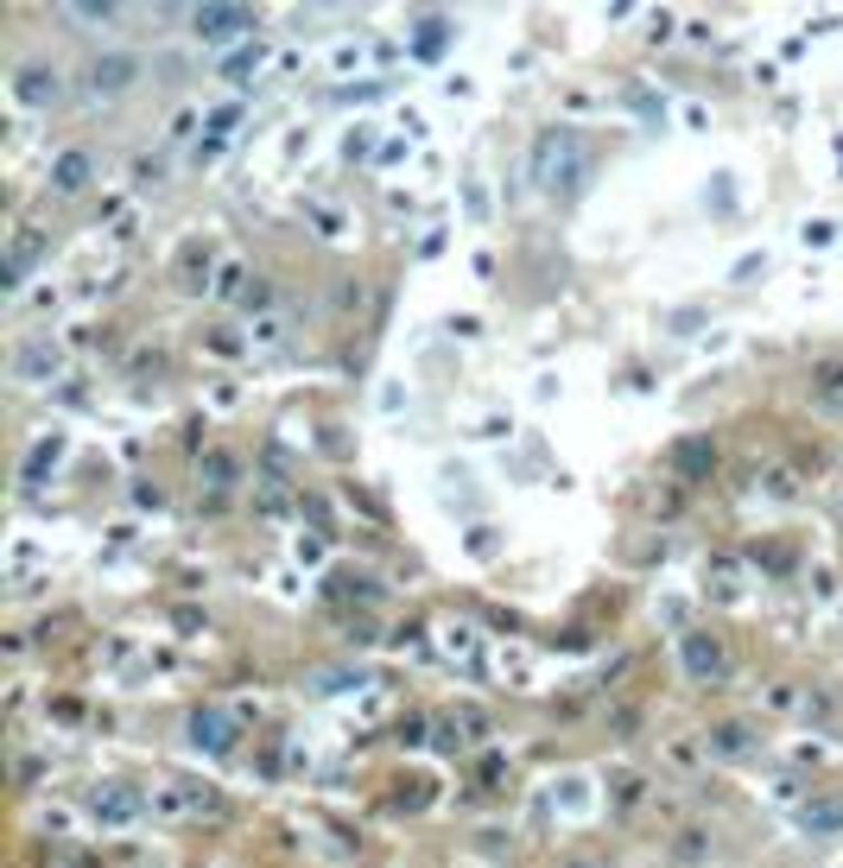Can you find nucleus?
<instances>
[{
  "instance_id": "1",
  "label": "nucleus",
  "mask_w": 843,
  "mask_h": 868,
  "mask_svg": "<svg viewBox=\"0 0 843 868\" xmlns=\"http://www.w3.org/2000/svg\"><path fill=\"white\" fill-rule=\"evenodd\" d=\"M248 26H255L248 7H204V13H197V32H204V39H229V32H248Z\"/></svg>"
},
{
  "instance_id": "2",
  "label": "nucleus",
  "mask_w": 843,
  "mask_h": 868,
  "mask_svg": "<svg viewBox=\"0 0 843 868\" xmlns=\"http://www.w3.org/2000/svg\"><path fill=\"white\" fill-rule=\"evenodd\" d=\"M96 89H102V96H115V89H128L133 83V57L128 52H115V57H102V64H96Z\"/></svg>"
},
{
  "instance_id": "3",
  "label": "nucleus",
  "mask_w": 843,
  "mask_h": 868,
  "mask_svg": "<svg viewBox=\"0 0 843 868\" xmlns=\"http://www.w3.org/2000/svg\"><path fill=\"white\" fill-rule=\"evenodd\" d=\"M83 172H89V159H83V153H64V159H57V184H64V191H77Z\"/></svg>"
},
{
  "instance_id": "4",
  "label": "nucleus",
  "mask_w": 843,
  "mask_h": 868,
  "mask_svg": "<svg viewBox=\"0 0 843 868\" xmlns=\"http://www.w3.org/2000/svg\"><path fill=\"white\" fill-rule=\"evenodd\" d=\"M685 660L698 665V672H704V665L716 672V647H704V640H691V647H685Z\"/></svg>"
}]
</instances>
